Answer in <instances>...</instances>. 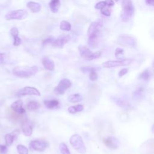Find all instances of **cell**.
Masks as SVG:
<instances>
[{"instance_id": "28", "label": "cell", "mask_w": 154, "mask_h": 154, "mask_svg": "<svg viewBox=\"0 0 154 154\" xmlns=\"http://www.w3.org/2000/svg\"><path fill=\"white\" fill-rule=\"evenodd\" d=\"M60 28L63 31H69L71 29V25L66 20H62L60 25Z\"/></svg>"}, {"instance_id": "36", "label": "cell", "mask_w": 154, "mask_h": 154, "mask_svg": "<svg viewBox=\"0 0 154 154\" xmlns=\"http://www.w3.org/2000/svg\"><path fill=\"white\" fill-rule=\"evenodd\" d=\"M105 6H106V4L105 1H100L94 5V8L98 10H100V9L101 10L102 8H104Z\"/></svg>"}, {"instance_id": "21", "label": "cell", "mask_w": 154, "mask_h": 154, "mask_svg": "<svg viewBox=\"0 0 154 154\" xmlns=\"http://www.w3.org/2000/svg\"><path fill=\"white\" fill-rule=\"evenodd\" d=\"M143 93H144V88L142 87H139L137 88L133 93L132 96L134 100H139L140 99L142 98L143 96Z\"/></svg>"}, {"instance_id": "25", "label": "cell", "mask_w": 154, "mask_h": 154, "mask_svg": "<svg viewBox=\"0 0 154 154\" xmlns=\"http://www.w3.org/2000/svg\"><path fill=\"white\" fill-rule=\"evenodd\" d=\"M40 107V104L34 100H31L28 102L26 105V108L31 111H34L38 109Z\"/></svg>"}, {"instance_id": "4", "label": "cell", "mask_w": 154, "mask_h": 154, "mask_svg": "<svg viewBox=\"0 0 154 154\" xmlns=\"http://www.w3.org/2000/svg\"><path fill=\"white\" fill-rule=\"evenodd\" d=\"M78 51L81 57L89 61L98 58L101 55L100 51L93 52L89 48H88L85 46H82V45L79 46Z\"/></svg>"}, {"instance_id": "15", "label": "cell", "mask_w": 154, "mask_h": 154, "mask_svg": "<svg viewBox=\"0 0 154 154\" xmlns=\"http://www.w3.org/2000/svg\"><path fill=\"white\" fill-rule=\"evenodd\" d=\"M22 130L25 136H31L32 134V126L28 120H24L22 124Z\"/></svg>"}, {"instance_id": "5", "label": "cell", "mask_w": 154, "mask_h": 154, "mask_svg": "<svg viewBox=\"0 0 154 154\" xmlns=\"http://www.w3.org/2000/svg\"><path fill=\"white\" fill-rule=\"evenodd\" d=\"M103 25V22L102 19H98L96 20L93 22L89 26L87 34L88 37L93 35H100V30Z\"/></svg>"}, {"instance_id": "12", "label": "cell", "mask_w": 154, "mask_h": 154, "mask_svg": "<svg viewBox=\"0 0 154 154\" xmlns=\"http://www.w3.org/2000/svg\"><path fill=\"white\" fill-rule=\"evenodd\" d=\"M70 39L71 37L69 35H62L55 39L52 45L54 47L61 48L64 46V45L67 43L70 40Z\"/></svg>"}, {"instance_id": "7", "label": "cell", "mask_w": 154, "mask_h": 154, "mask_svg": "<svg viewBox=\"0 0 154 154\" xmlns=\"http://www.w3.org/2000/svg\"><path fill=\"white\" fill-rule=\"evenodd\" d=\"M28 13L24 10H17L7 13L5 17L7 20H23L26 18Z\"/></svg>"}, {"instance_id": "31", "label": "cell", "mask_w": 154, "mask_h": 154, "mask_svg": "<svg viewBox=\"0 0 154 154\" xmlns=\"http://www.w3.org/2000/svg\"><path fill=\"white\" fill-rule=\"evenodd\" d=\"M55 38L53 36H49L48 37L46 38L42 42V45L43 46H46L48 45H52Z\"/></svg>"}, {"instance_id": "10", "label": "cell", "mask_w": 154, "mask_h": 154, "mask_svg": "<svg viewBox=\"0 0 154 154\" xmlns=\"http://www.w3.org/2000/svg\"><path fill=\"white\" fill-rule=\"evenodd\" d=\"M49 144L48 141L44 140H35L31 141L29 143V147L31 149L38 152H43L48 147Z\"/></svg>"}, {"instance_id": "6", "label": "cell", "mask_w": 154, "mask_h": 154, "mask_svg": "<svg viewBox=\"0 0 154 154\" xmlns=\"http://www.w3.org/2000/svg\"><path fill=\"white\" fill-rule=\"evenodd\" d=\"M132 59H121L119 60L107 61L102 63V66L105 68H112L119 66H128L132 62Z\"/></svg>"}, {"instance_id": "16", "label": "cell", "mask_w": 154, "mask_h": 154, "mask_svg": "<svg viewBox=\"0 0 154 154\" xmlns=\"http://www.w3.org/2000/svg\"><path fill=\"white\" fill-rule=\"evenodd\" d=\"M42 63L44 67L46 70L49 71H52L54 70V68H55L54 63L49 58L47 57H44L42 60Z\"/></svg>"}, {"instance_id": "23", "label": "cell", "mask_w": 154, "mask_h": 154, "mask_svg": "<svg viewBox=\"0 0 154 154\" xmlns=\"http://www.w3.org/2000/svg\"><path fill=\"white\" fill-rule=\"evenodd\" d=\"M82 100V97L79 93H75L70 95L68 97V100L71 103H77V102H81Z\"/></svg>"}, {"instance_id": "42", "label": "cell", "mask_w": 154, "mask_h": 154, "mask_svg": "<svg viewBox=\"0 0 154 154\" xmlns=\"http://www.w3.org/2000/svg\"><path fill=\"white\" fill-rule=\"evenodd\" d=\"M105 2L106 5L108 7H112L114 5V2L113 0H105Z\"/></svg>"}, {"instance_id": "14", "label": "cell", "mask_w": 154, "mask_h": 154, "mask_svg": "<svg viewBox=\"0 0 154 154\" xmlns=\"http://www.w3.org/2000/svg\"><path fill=\"white\" fill-rule=\"evenodd\" d=\"M23 102L21 100H17L14 102L11 105V109L15 112L19 114L25 113V109L23 108Z\"/></svg>"}, {"instance_id": "20", "label": "cell", "mask_w": 154, "mask_h": 154, "mask_svg": "<svg viewBox=\"0 0 154 154\" xmlns=\"http://www.w3.org/2000/svg\"><path fill=\"white\" fill-rule=\"evenodd\" d=\"M60 0H51L49 3V7L50 10L53 13H57L60 7Z\"/></svg>"}, {"instance_id": "35", "label": "cell", "mask_w": 154, "mask_h": 154, "mask_svg": "<svg viewBox=\"0 0 154 154\" xmlns=\"http://www.w3.org/2000/svg\"><path fill=\"white\" fill-rule=\"evenodd\" d=\"M10 33L11 35L13 37V38L19 36V30L16 27H13L10 29Z\"/></svg>"}, {"instance_id": "37", "label": "cell", "mask_w": 154, "mask_h": 154, "mask_svg": "<svg viewBox=\"0 0 154 154\" xmlns=\"http://www.w3.org/2000/svg\"><path fill=\"white\" fill-rule=\"evenodd\" d=\"M100 13L102 14H103L104 16H109L111 15V12L109 10V9H108L106 8H105V7L101 9Z\"/></svg>"}, {"instance_id": "43", "label": "cell", "mask_w": 154, "mask_h": 154, "mask_svg": "<svg viewBox=\"0 0 154 154\" xmlns=\"http://www.w3.org/2000/svg\"><path fill=\"white\" fill-rule=\"evenodd\" d=\"M146 3L147 5L153 6L154 5V0H146Z\"/></svg>"}, {"instance_id": "26", "label": "cell", "mask_w": 154, "mask_h": 154, "mask_svg": "<svg viewBox=\"0 0 154 154\" xmlns=\"http://www.w3.org/2000/svg\"><path fill=\"white\" fill-rule=\"evenodd\" d=\"M83 109H84V106L80 104H78L75 106H70L68 108V111L71 114H75L78 112H81L83 111Z\"/></svg>"}, {"instance_id": "38", "label": "cell", "mask_w": 154, "mask_h": 154, "mask_svg": "<svg viewBox=\"0 0 154 154\" xmlns=\"http://www.w3.org/2000/svg\"><path fill=\"white\" fill-rule=\"evenodd\" d=\"M21 39L20 38L17 36L16 37H14V41H13V45L15 46H19L20 43H21Z\"/></svg>"}, {"instance_id": "29", "label": "cell", "mask_w": 154, "mask_h": 154, "mask_svg": "<svg viewBox=\"0 0 154 154\" xmlns=\"http://www.w3.org/2000/svg\"><path fill=\"white\" fill-rule=\"evenodd\" d=\"M59 149L61 154H70L67 146L64 142H62L59 144Z\"/></svg>"}, {"instance_id": "24", "label": "cell", "mask_w": 154, "mask_h": 154, "mask_svg": "<svg viewBox=\"0 0 154 154\" xmlns=\"http://www.w3.org/2000/svg\"><path fill=\"white\" fill-rule=\"evenodd\" d=\"M8 112L10 114L9 117L12 120L14 121V122H17V121H20L23 119V116L22 114H17L16 112H15L14 111H12V109H10L8 111Z\"/></svg>"}, {"instance_id": "8", "label": "cell", "mask_w": 154, "mask_h": 154, "mask_svg": "<svg viewBox=\"0 0 154 154\" xmlns=\"http://www.w3.org/2000/svg\"><path fill=\"white\" fill-rule=\"evenodd\" d=\"M117 43L123 46L134 48L136 46V39L129 35H122L118 37Z\"/></svg>"}, {"instance_id": "32", "label": "cell", "mask_w": 154, "mask_h": 154, "mask_svg": "<svg viewBox=\"0 0 154 154\" xmlns=\"http://www.w3.org/2000/svg\"><path fill=\"white\" fill-rule=\"evenodd\" d=\"M81 70L83 73H90V72L93 70H96V69L95 67H90V66H84L81 68Z\"/></svg>"}, {"instance_id": "2", "label": "cell", "mask_w": 154, "mask_h": 154, "mask_svg": "<svg viewBox=\"0 0 154 154\" xmlns=\"http://www.w3.org/2000/svg\"><path fill=\"white\" fill-rule=\"evenodd\" d=\"M122 11L120 17L123 22H128L132 16L134 12V7L132 0H122Z\"/></svg>"}, {"instance_id": "34", "label": "cell", "mask_w": 154, "mask_h": 154, "mask_svg": "<svg viewBox=\"0 0 154 154\" xmlns=\"http://www.w3.org/2000/svg\"><path fill=\"white\" fill-rule=\"evenodd\" d=\"M123 50L122 49L117 48L115 50V56L118 59L120 60V58H122L121 57H122V55H123Z\"/></svg>"}, {"instance_id": "22", "label": "cell", "mask_w": 154, "mask_h": 154, "mask_svg": "<svg viewBox=\"0 0 154 154\" xmlns=\"http://www.w3.org/2000/svg\"><path fill=\"white\" fill-rule=\"evenodd\" d=\"M45 106L48 109H54L59 105V102L57 100H46L43 102Z\"/></svg>"}, {"instance_id": "18", "label": "cell", "mask_w": 154, "mask_h": 154, "mask_svg": "<svg viewBox=\"0 0 154 154\" xmlns=\"http://www.w3.org/2000/svg\"><path fill=\"white\" fill-rule=\"evenodd\" d=\"M99 42H100L99 35H93V36L88 37V44L89 46L93 49H95L98 46Z\"/></svg>"}, {"instance_id": "27", "label": "cell", "mask_w": 154, "mask_h": 154, "mask_svg": "<svg viewBox=\"0 0 154 154\" xmlns=\"http://www.w3.org/2000/svg\"><path fill=\"white\" fill-rule=\"evenodd\" d=\"M151 72L149 69H146L143 71L139 75V78L144 81H148L150 79Z\"/></svg>"}, {"instance_id": "41", "label": "cell", "mask_w": 154, "mask_h": 154, "mask_svg": "<svg viewBox=\"0 0 154 154\" xmlns=\"http://www.w3.org/2000/svg\"><path fill=\"white\" fill-rule=\"evenodd\" d=\"M0 153L1 154L7 153V147L5 146L0 145Z\"/></svg>"}, {"instance_id": "30", "label": "cell", "mask_w": 154, "mask_h": 154, "mask_svg": "<svg viewBox=\"0 0 154 154\" xmlns=\"http://www.w3.org/2000/svg\"><path fill=\"white\" fill-rule=\"evenodd\" d=\"M17 150L19 154H28V148L22 144H19L17 146Z\"/></svg>"}, {"instance_id": "13", "label": "cell", "mask_w": 154, "mask_h": 154, "mask_svg": "<svg viewBox=\"0 0 154 154\" xmlns=\"http://www.w3.org/2000/svg\"><path fill=\"white\" fill-rule=\"evenodd\" d=\"M103 144L108 148L111 149H116L119 146V141L114 137H109L103 140Z\"/></svg>"}, {"instance_id": "11", "label": "cell", "mask_w": 154, "mask_h": 154, "mask_svg": "<svg viewBox=\"0 0 154 154\" xmlns=\"http://www.w3.org/2000/svg\"><path fill=\"white\" fill-rule=\"evenodd\" d=\"M26 95H34V96H41L40 92L35 87H25L20 89L17 93L16 96L21 97Z\"/></svg>"}, {"instance_id": "44", "label": "cell", "mask_w": 154, "mask_h": 154, "mask_svg": "<svg viewBox=\"0 0 154 154\" xmlns=\"http://www.w3.org/2000/svg\"><path fill=\"white\" fill-rule=\"evenodd\" d=\"M5 59V54L0 53V63H2Z\"/></svg>"}, {"instance_id": "19", "label": "cell", "mask_w": 154, "mask_h": 154, "mask_svg": "<svg viewBox=\"0 0 154 154\" xmlns=\"http://www.w3.org/2000/svg\"><path fill=\"white\" fill-rule=\"evenodd\" d=\"M27 7L32 12V13H38L41 10V5L36 2L29 1L26 4Z\"/></svg>"}, {"instance_id": "17", "label": "cell", "mask_w": 154, "mask_h": 154, "mask_svg": "<svg viewBox=\"0 0 154 154\" xmlns=\"http://www.w3.org/2000/svg\"><path fill=\"white\" fill-rule=\"evenodd\" d=\"M19 134V131L16 130L11 134H7L5 136V141L7 146H10L13 143L15 138H16Z\"/></svg>"}, {"instance_id": "39", "label": "cell", "mask_w": 154, "mask_h": 154, "mask_svg": "<svg viewBox=\"0 0 154 154\" xmlns=\"http://www.w3.org/2000/svg\"><path fill=\"white\" fill-rule=\"evenodd\" d=\"M115 102L117 103V104L118 105H119V106H122V107H123V106H126L128 105V103H126V102H125V101L121 100L120 99H117L116 101L115 100Z\"/></svg>"}, {"instance_id": "40", "label": "cell", "mask_w": 154, "mask_h": 154, "mask_svg": "<svg viewBox=\"0 0 154 154\" xmlns=\"http://www.w3.org/2000/svg\"><path fill=\"white\" fill-rule=\"evenodd\" d=\"M128 72V68H124V69H121L119 72V76L120 78V77H122L123 76H124L125 74H126Z\"/></svg>"}, {"instance_id": "3", "label": "cell", "mask_w": 154, "mask_h": 154, "mask_svg": "<svg viewBox=\"0 0 154 154\" xmlns=\"http://www.w3.org/2000/svg\"><path fill=\"white\" fill-rule=\"evenodd\" d=\"M70 144L73 149L81 154H85L87 149L82 137L78 134H75L70 138Z\"/></svg>"}, {"instance_id": "33", "label": "cell", "mask_w": 154, "mask_h": 154, "mask_svg": "<svg viewBox=\"0 0 154 154\" xmlns=\"http://www.w3.org/2000/svg\"><path fill=\"white\" fill-rule=\"evenodd\" d=\"M97 78H98V75H97V73H96V70L91 71L89 73V79L91 81H95L97 79Z\"/></svg>"}, {"instance_id": "1", "label": "cell", "mask_w": 154, "mask_h": 154, "mask_svg": "<svg viewBox=\"0 0 154 154\" xmlns=\"http://www.w3.org/2000/svg\"><path fill=\"white\" fill-rule=\"evenodd\" d=\"M38 70L36 66H20L15 67L12 72L14 75L20 78H30L36 74Z\"/></svg>"}, {"instance_id": "9", "label": "cell", "mask_w": 154, "mask_h": 154, "mask_svg": "<svg viewBox=\"0 0 154 154\" xmlns=\"http://www.w3.org/2000/svg\"><path fill=\"white\" fill-rule=\"evenodd\" d=\"M72 85L71 81L67 78L60 80L58 84L55 87L54 91L58 94H63Z\"/></svg>"}]
</instances>
